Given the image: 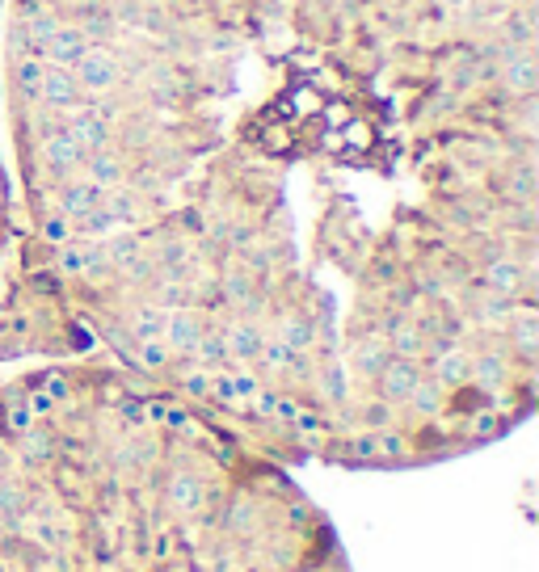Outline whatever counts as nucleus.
Masks as SVG:
<instances>
[{
	"label": "nucleus",
	"mask_w": 539,
	"mask_h": 572,
	"mask_svg": "<svg viewBox=\"0 0 539 572\" xmlns=\"http://www.w3.org/2000/svg\"><path fill=\"white\" fill-rule=\"evenodd\" d=\"M0 362H106L278 463L539 400V0H0Z\"/></svg>",
	"instance_id": "nucleus-1"
},
{
	"label": "nucleus",
	"mask_w": 539,
	"mask_h": 572,
	"mask_svg": "<svg viewBox=\"0 0 539 572\" xmlns=\"http://www.w3.org/2000/svg\"><path fill=\"white\" fill-rule=\"evenodd\" d=\"M0 572H354L333 518L203 408L106 362L0 379Z\"/></svg>",
	"instance_id": "nucleus-2"
},
{
	"label": "nucleus",
	"mask_w": 539,
	"mask_h": 572,
	"mask_svg": "<svg viewBox=\"0 0 539 572\" xmlns=\"http://www.w3.org/2000/svg\"><path fill=\"white\" fill-rule=\"evenodd\" d=\"M13 240V181H9V160H5V139H0V270L9 257Z\"/></svg>",
	"instance_id": "nucleus-3"
}]
</instances>
